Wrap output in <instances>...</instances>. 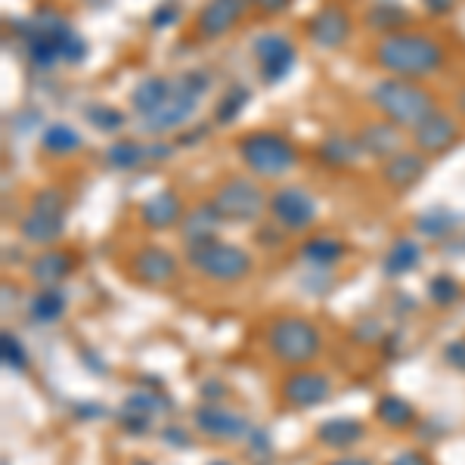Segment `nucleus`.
Returning <instances> with one entry per match:
<instances>
[{
	"label": "nucleus",
	"mask_w": 465,
	"mask_h": 465,
	"mask_svg": "<svg viewBox=\"0 0 465 465\" xmlns=\"http://www.w3.org/2000/svg\"><path fill=\"white\" fill-rule=\"evenodd\" d=\"M19 32V38L25 41V53L28 62L34 69H53L60 62L78 65L87 56V41L65 19H60L56 13H38L28 22H16L13 25Z\"/></svg>",
	"instance_id": "1"
},
{
	"label": "nucleus",
	"mask_w": 465,
	"mask_h": 465,
	"mask_svg": "<svg viewBox=\"0 0 465 465\" xmlns=\"http://www.w3.org/2000/svg\"><path fill=\"white\" fill-rule=\"evenodd\" d=\"M375 62L394 78H425L444 69L447 53L434 38L419 32H394L382 34V41L373 50Z\"/></svg>",
	"instance_id": "2"
},
{
	"label": "nucleus",
	"mask_w": 465,
	"mask_h": 465,
	"mask_svg": "<svg viewBox=\"0 0 465 465\" xmlns=\"http://www.w3.org/2000/svg\"><path fill=\"white\" fill-rule=\"evenodd\" d=\"M369 97L384 119L397 128L416 130L425 119L438 112V100L422 84H413L410 78H382Z\"/></svg>",
	"instance_id": "3"
},
{
	"label": "nucleus",
	"mask_w": 465,
	"mask_h": 465,
	"mask_svg": "<svg viewBox=\"0 0 465 465\" xmlns=\"http://www.w3.org/2000/svg\"><path fill=\"white\" fill-rule=\"evenodd\" d=\"M267 351L273 354L276 363H282L289 369L310 366L319 357V351H323V332L308 317H276L267 326Z\"/></svg>",
	"instance_id": "4"
},
{
	"label": "nucleus",
	"mask_w": 465,
	"mask_h": 465,
	"mask_svg": "<svg viewBox=\"0 0 465 465\" xmlns=\"http://www.w3.org/2000/svg\"><path fill=\"white\" fill-rule=\"evenodd\" d=\"M208 84H212L208 71H202V69L184 71V75L174 81L171 97L165 100V103L158 106L156 112L143 119V128L152 130V134H165V130H171V128H180L195 112L199 100L205 97Z\"/></svg>",
	"instance_id": "5"
},
{
	"label": "nucleus",
	"mask_w": 465,
	"mask_h": 465,
	"mask_svg": "<svg viewBox=\"0 0 465 465\" xmlns=\"http://www.w3.org/2000/svg\"><path fill=\"white\" fill-rule=\"evenodd\" d=\"M239 156L245 168L258 177H282L298 165V152L282 134L273 130H251L239 140Z\"/></svg>",
	"instance_id": "6"
},
{
	"label": "nucleus",
	"mask_w": 465,
	"mask_h": 465,
	"mask_svg": "<svg viewBox=\"0 0 465 465\" xmlns=\"http://www.w3.org/2000/svg\"><path fill=\"white\" fill-rule=\"evenodd\" d=\"M186 261L195 273L212 282H239L251 273V254L232 242H221V239L186 249Z\"/></svg>",
	"instance_id": "7"
},
{
	"label": "nucleus",
	"mask_w": 465,
	"mask_h": 465,
	"mask_svg": "<svg viewBox=\"0 0 465 465\" xmlns=\"http://www.w3.org/2000/svg\"><path fill=\"white\" fill-rule=\"evenodd\" d=\"M65 230V193L62 190H41L32 199V208L22 217L19 232L32 245H53Z\"/></svg>",
	"instance_id": "8"
},
{
	"label": "nucleus",
	"mask_w": 465,
	"mask_h": 465,
	"mask_svg": "<svg viewBox=\"0 0 465 465\" xmlns=\"http://www.w3.org/2000/svg\"><path fill=\"white\" fill-rule=\"evenodd\" d=\"M212 202H214L217 214L230 223H251V221H258L264 208H270L264 190L249 177H230L227 184L214 193Z\"/></svg>",
	"instance_id": "9"
},
{
	"label": "nucleus",
	"mask_w": 465,
	"mask_h": 465,
	"mask_svg": "<svg viewBox=\"0 0 465 465\" xmlns=\"http://www.w3.org/2000/svg\"><path fill=\"white\" fill-rule=\"evenodd\" d=\"M251 56H254V62H258L261 78H264L267 84H280L282 78L292 75L298 50L282 32H264L254 38Z\"/></svg>",
	"instance_id": "10"
},
{
	"label": "nucleus",
	"mask_w": 465,
	"mask_h": 465,
	"mask_svg": "<svg viewBox=\"0 0 465 465\" xmlns=\"http://www.w3.org/2000/svg\"><path fill=\"white\" fill-rule=\"evenodd\" d=\"M193 422H195V432H202L205 438L227 441V444H232V441H249L251 434V422L242 413L230 410V406H221V403H212V401L195 406Z\"/></svg>",
	"instance_id": "11"
},
{
	"label": "nucleus",
	"mask_w": 465,
	"mask_h": 465,
	"mask_svg": "<svg viewBox=\"0 0 465 465\" xmlns=\"http://www.w3.org/2000/svg\"><path fill=\"white\" fill-rule=\"evenodd\" d=\"M270 214L282 230L301 232L317 221V202L298 186H282L270 195Z\"/></svg>",
	"instance_id": "12"
},
{
	"label": "nucleus",
	"mask_w": 465,
	"mask_h": 465,
	"mask_svg": "<svg viewBox=\"0 0 465 465\" xmlns=\"http://www.w3.org/2000/svg\"><path fill=\"white\" fill-rule=\"evenodd\" d=\"M130 276L143 286H168L177 280V258L162 245H143L130 258Z\"/></svg>",
	"instance_id": "13"
},
{
	"label": "nucleus",
	"mask_w": 465,
	"mask_h": 465,
	"mask_svg": "<svg viewBox=\"0 0 465 465\" xmlns=\"http://www.w3.org/2000/svg\"><path fill=\"white\" fill-rule=\"evenodd\" d=\"M332 384L323 373H314L310 366L292 369V373L282 379V401L295 410H310V406L323 403L329 397Z\"/></svg>",
	"instance_id": "14"
},
{
	"label": "nucleus",
	"mask_w": 465,
	"mask_h": 465,
	"mask_svg": "<svg viewBox=\"0 0 465 465\" xmlns=\"http://www.w3.org/2000/svg\"><path fill=\"white\" fill-rule=\"evenodd\" d=\"M254 0H205V6L195 16V34L202 41H214L223 38L239 19L245 16V10Z\"/></svg>",
	"instance_id": "15"
},
{
	"label": "nucleus",
	"mask_w": 465,
	"mask_h": 465,
	"mask_svg": "<svg viewBox=\"0 0 465 465\" xmlns=\"http://www.w3.org/2000/svg\"><path fill=\"white\" fill-rule=\"evenodd\" d=\"M351 28H354V22H351V16H347V10H345V6H336V4L317 10L308 22L310 41H314L317 47H323V50L345 47L347 38H351Z\"/></svg>",
	"instance_id": "16"
},
{
	"label": "nucleus",
	"mask_w": 465,
	"mask_h": 465,
	"mask_svg": "<svg viewBox=\"0 0 465 465\" xmlns=\"http://www.w3.org/2000/svg\"><path fill=\"white\" fill-rule=\"evenodd\" d=\"M460 125H456V119H450L447 112H434L432 119H425L422 125L413 130V140H416V147L428 152V156H441V152H447L453 147L456 140H460Z\"/></svg>",
	"instance_id": "17"
},
{
	"label": "nucleus",
	"mask_w": 465,
	"mask_h": 465,
	"mask_svg": "<svg viewBox=\"0 0 465 465\" xmlns=\"http://www.w3.org/2000/svg\"><path fill=\"white\" fill-rule=\"evenodd\" d=\"M428 171V162L422 158V152H397V156L384 158L382 165V177L388 186H394V190H410V186H416L419 180L425 177Z\"/></svg>",
	"instance_id": "18"
},
{
	"label": "nucleus",
	"mask_w": 465,
	"mask_h": 465,
	"mask_svg": "<svg viewBox=\"0 0 465 465\" xmlns=\"http://www.w3.org/2000/svg\"><path fill=\"white\" fill-rule=\"evenodd\" d=\"M184 217V202L174 190H158L140 205V221L149 230H171Z\"/></svg>",
	"instance_id": "19"
},
{
	"label": "nucleus",
	"mask_w": 465,
	"mask_h": 465,
	"mask_svg": "<svg viewBox=\"0 0 465 465\" xmlns=\"http://www.w3.org/2000/svg\"><path fill=\"white\" fill-rule=\"evenodd\" d=\"M357 140L366 156L391 158L401 152L403 137H401V130H397V125H391V121H369V125H363L357 130Z\"/></svg>",
	"instance_id": "20"
},
{
	"label": "nucleus",
	"mask_w": 465,
	"mask_h": 465,
	"mask_svg": "<svg viewBox=\"0 0 465 465\" xmlns=\"http://www.w3.org/2000/svg\"><path fill=\"white\" fill-rule=\"evenodd\" d=\"M223 223V217L217 214V208H214V202H202V205H195L186 212L184 217V242H186V249H195V245H205V242H212L214 239V232L217 227Z\"/></svg>",
	"instance_id": "21"
},
{
	"label": "nucleus",
	"mask_w": 465,
	"mask_h": 465,
	"mask_svg": "<svg viewBox=\"0 0 465 465\" xmlns=\"http://www.w3.org/2000/svg\"><path fill=\"white\" fill-rule=\"evenodd\" d=\"M363 438H366V425L351 416H336L317 425V441L329 450H351Z\"/></svg>",
	"instance_id": "22"
},
{
	"label": "nucleus",
	"mask_w": 465,
	"mask_h": 465,
	"mask_svg": "<svg viewBox=\"0 0 465 465\" xmlns=\"http://www.w3.org/2000/svg\"><path fill=\"white\" fill-rule=\"evenodd\" d=\"M360 156H363L360 140L351 134H329L317 147V158L326 168H354L360 162Z\"/></svg>",
	"instance_id": "23"
},
{
	"label": "nucleus",
	"mask_w": 465,
	"mask_h": 465,
	"mask_svg": "<svg viewBox=\"0 0 465 465\" xmlns=\"http://www.w3.org/2000/svg\"><path fill=\"white\" fill-rule=\"evenodd\" d=\"M71 270H75V258H71L69 251H43L32 261V267H28L32 280L38 282L41 289H56Z\"/></svg>",
	"instance_id": "24"
},
{
	"label": "nucleus",
	"mask_w": 465,
	"mask_h": 465,
	"mask_svg": "<svg viewBox=\"0 0 465 465\" xmlns=\"http://www.w3.org/2000/svg\"><path fill=\"white\" fill-rule=\"evenodd\" d=\"M171 87H174V81H168V78H162V75L143 78V81L130 90V106H134V112L140 115V119H147V115H152L165 100L171 97Z\"/></svg>",
	"instance_id": "25"
},
{
	"label": "nucleus",
	"mask_w": 465,
	"mask_h": 465,
	"mask_svg": "<svg viewBox=\"0 0 465 465\" xmlns=\"http://www.w3.org/2000/svg\"><path fill=\"white\" fill-rule=\"evenodd\" d=\"M419 264H422V249H419V242L410 236H401V239H394V245H391L388 251H384L382 270L388 276H406L416 270Z\"/></svg>",
	"instance_id": "26"
},
{
	"label": "nucleus",
	"mask_w": 465,
	"mask_h": 465,
	"mask_svg": "<svg viewBox=\"0 0 465 465\" xmlns=\"http://www.w3.org/2000/svg\"><path fill=\"white\" fill-rule=\"evenodd\" d=\"M375 419L394 432H403V428L416 425V406L401 394H384L375 401Z\"/></svg>",
	"instance_id": "27"
},
{
	"label": "nucleus",
	"mask_w": 465,
	"mask_h": 465,
	"mask_svg": "<svg viewBox=\"0 0 465 465\" xmlns=\"http://www.w3.org/2000/svg\"><path fill=\"white\" fill-rule=\"evenodd\" d=\"M345 242L341 239H332V236H314L301 245V258L314 267H332L345 258Z\"/></svg>",
	"instance_id": "28"
},
{
	"label": "nucleus",
	"mask_w": 465,
	"mask_h": 465,
	"mask_svg": "<svg viewBox=\"0 0 465 465\" xmlns=\"http://www.w3.org/2000/svg\"><path fill=\"white\" fill-rule=\"evenodd\" d=\"M65 314V295L60 289H41L38 295L28 301V317L34 319V323H56Z\"/></svg>",
	"instance_id": "29"
},
{
	"label": "nucleus",
	"mask_w": 465,
	"mask_h": 465,
	"mask_svg": "<svg viewBox=\"0 0 465 465\" xmlns=\"http://www.w3.org/2000/svg\"><path fill=\"white\" fill-rule=\"evenodd\" d=\"M410 22V13L397 4H375L373 10H366V25L379 34H394Z\"/></svg>",
	"instance_id": "30"
},
{
	"label": "nucleus",
	"mask_w": 465,
	"mask_h": 465,
	"mask_svg": "<svg viewBox=\"0 0 465 465\" xmlns=\"http://www.w3.org/2000/svg\"><path fill=\"white\" fill-rule=\"evenodd\" d=\"M106 162L112 165V168H119V171H130V168H137V165H143V162H149V156H147V147L143 143H137V140H115V143H109L106 147Z\"/></svg>",
	"instance_id": "31"
},
{
	"label": "nucleus",
	"mask_w": 465,
	"mask_h": 465,
	"mask_svg": "<svg viewBox=\"0 0 465 465\" xmlns=\"http://www.w3.org/2000/svg\"><path fill=\"white\" fill-rule=\"evenodd\" d=\"M460 221H462V217L453 214L450 208H428L425 214L416 217V230L425 232L428 239H444L456 227H460Z\"/></svg>",
	"instance_id": "32"
},
{
	"label": "nucleus",
	"mask_w": 465,
	"mask_h": 465,
	"mask_svg": "<svg viewBox=\"0 0 465 465\" xmlns=\"http://www.w3.org/2000/svg\"><path fill=\"white\" fill-rule=\"evenodd\" d=\"M41 147L53 156H69V152L81 149V134L69 125H47L41 134Z\"/></svg>",
	"instance_id": "33"
},
{
	"label": "nucleus",
	"mask_w": 465,
	"mask_h": 465,
	"mask_svg": "<svg viewBox=\"0 0 465 465\" xmlns=\"http://www.w3.org/2000/svg\"><path fill=\"white\" fill-rule=\"evenodd\" d=\"M251 100V90L245 84H232L227 93H223L221 100H217L214 106V121L217 125H232V121L242 115V109L249 106Z\"/></svg>",
	"instance_id": "34"
},
{
	"label": "nucleus",
	"mask_w": 465,
	"mask_h": 465,
	"mask_svg": "<svg viewBox=\"0 0 465 465\" xmlns=\"http://www.w3.org/2000/svg\"><path fill=\"white\" fill-rule=\"evenodd\" d=\"M84 119H87V125L90 128H97V130H103V134H119L121 128H125V112L121 109H115V106H87L84 109Z\"/></svg>",
	"instance_id": "35"
},
{
	"label": "nucleus",
	"mask_w": 465,
	"mask_h": 465,
	"mask_svg": "<svg viewBox=\"0 0 465 465\" xmlns=\"http://www.w3.org/2000/svg\"><path fill=\"white\" fill-rule=\"evenodd\" d=\"M428 298H432L438 308H453V304L462 298V286L447 273L432 276V280H428Z\"/></svg>",
	"instance_id": "36"
},
{
	"label": "nucleus",
	"mask_w": 465,
	"mask_h": 465,
	"mask_svg": "<svg viewBox=\"0 0 465 465\" xmlns=\"http://www.w3.org/2000/svg\"><path fill=\"white\" fill-rule=\"evenodd\" d=\"M0 357H4V366L13 369V373H25V369H28L25 347H22V341L13 336L10 329L0 332Z\"/></svg>",
	"instance_id": "37"
},
{
	"label": "nucleus",
	"mask_w": 465,
	"mask_h": 465,
	"mask_svg": "<svg viewBox=\"0 0 465 465\" xmlns=\"http://www.w3.org/2000/svg\"><path fill=\"white\" fill-rule=\"evenodd\" d=\"M125 410H134V413H143V416H156V413H165V410H171L168 401H165L158 391H149V388H140V391H134V394H128V401H125Z\"/></svg>",
	"instance_id": "38"
},
{
	"label": "nucleus",
	"mask_w": 465,
	"mask_h": 465,
	"mask_svg": "<svg viewBox=\"0 0 465 465\" xmlns=\"http://www.w3.org/2000/svg\"><path fill=\"white\" fill-rule=\"evenodd\" d=\"M119 425L125 428L128 434H147L149 432V416H143V413H134V410H125V406H121Z\"/></svg>",
	"instance_id": "39"
},
{
	"label": "nucleus",
	"mask_w": 465,
	"mask_h": 465,
	"mask_svg": "<svg viewBox=\"0 0 465 465\" xmlns=\"http://www.w3.org/2000/svg\"><path fill=\"white\" fill-rule=\"evenodd\" d=\"M444 360L447 366L460 369V373H465V338H453L450 345L444 347Z\"/></svg>",
	"instance_id": "40"
},
{
	"label": "nucleus",
	"mask_w": 465,
	"mask_h": 465,
	"mask_svg": "<svg viewBox=\"0 0 465 465\" xmlns=\"http://www.w3.org/2000/svg\"><path fill=\"white\" fill-rule=\"evenodd\" d=\"M180 19V10L174 4H162V6H156V13H152V19H149V25L152 28H168L174 25V22Z\"/></svg>",
	"instance_id": "41"
},
{
	"label": "nucleus",
	"mask_w": 465,
	"mask_h": 465,
	"mask_svg": "<svg viewBox=\"0 0 465 465\" xmlns=\"http://www.w3.org/2000/svg\"><path fill=\"white\" fill-rule=\"evenodd\" d=\"M391 465H432V460L422 453V450H403V453H397Z\"/></svg>",
	"instance_id": "42"
},
{
	"label": "nucleus",
	"mask_w": 465,
	"mask_h": 465,
	"mask_svg": "<svg viewBox=\"0 0 465 465\" xmlns=\"http://www.w3.org/2000/svg\"><path fill=\"white\" fill-rule=\"evenodd\" d=\"M162 438L168 441V444H177V447H190L193 441H190V434L184 432V428H162Z\"/></svg>",
	"instance_id": "43"
},
{
	"label": "nucleus",
	"mask_w": 465,
	"mask_h": 465,
	"mask_svg": "<svg viewBox=\"0 0 465 465\" xmlns=\"http://www.w3.org/2000/svg\"><path fill=\"white\" fill-rule=\"evenodd\" d=\"M289 4L292 0H254V6H258L261 13H267V16H276V13H286Z\"/></svg>",
	"instance_id": "44"
},
{
	"label": "nucleus",
	"mask_w": 465,
	"mask_h": 465,
	"mask_svg": "<svg viewBox=\"0 0 465 465\" xmlns=\"http://www.w3.org/2000/svg\"><path fill=\"white\" fill-rule=\"evenodd\" d=\"M147 156H149V162H168L174 156V147L171 143H152V147H147Z\"/></svg>",
	"instance_id": "45"
},
{
	"label": "nucleus",
	"mask_w": 465,
	"mask_h": 465,
	"mask_svg": "<svg viewBox=\"0 0 465 465\" xmlns=\"http://www.w3.org/2000/svg\"><path fill=\"white\" fill-rule=\"evenodd\" d=\"M199 391H202V397H205V401H208V397H212V403H217L223 394H227V388H223V384H221V379H208L205 384H202Z\"/></svg>",
	"instance_id": "46"
},
{
	"label": "nucleus",
	"mask_w": 465,
	"mask_h": 465,
	"mask_svg": "<svg viewBox=\"0 0 465 465\" xmlns=\"http://www.w3.org/2000/svg\"><path fill=\"white\" fill-rule=\"evenodd\" d=\"M379 336H382V326L375 323V319H366V323L357 326V338H363V341H375Z\"/></svg>",
	"instance_id": "47"
},
{
	"label": "nucleus",
	"mask_w": 465,
	"mask_h": 465,
	"mask_svg": "<svg viewBox=\"0 0 465 465\" xmlns=\"http://www.w3.org/2000/svg\"><path fill=\"white\" fill-rule=\"evenodd\" d=\"M425 10L432 13V16H447L450 10L456 6V0H422Z\"/></svg>",
	"instance_id": "48"
},
{
	"label": "nucleus",
	"mask_w": 465,
	"mask_h": 465,
	"mask_svg": "<svg viewBox=\"0 0 465 465\" xmlns=\"http://www.w3.org/2000/svg\"><path fill=\"white\" fill-rule=\"evenodd\" d=\"M329 465H373V460H363V456H345V460H332Z\"/></svg>",
	"instance_id": "49"
},
{
	"label": "nucleus",
	"mask_w": 465,
	"mask_h": 465,
	"mask_svg": "<svg viewBox=\"0 0 465 465\" xmlns=\"http://www.w3.org/2000/svg\"><path fill=\"white\" fill-rule=\"evenodd\" d=\"M205 125L202 128H195V130H190V137H180V147H186V143H195V140H202V137H205Z\"/></svg>",
	"instance_id": "50"
},
{
	"label": "nucleus",
	"mask_w": 465,
	"mask_h": 465,
	"mask_svg": "<svg viewBox=\"0 0 465 465\" xmlns=\"http://www.w3.org/2000/svg\"><path fill=\"white\" fill-rule=\"evenodd\" d=\"M456 106H460V112H465V90L460 93V97H456Z\"/></svg>",
	"instance_id": "51"
},
{
	"label": "nucleus",
	"mask_w": 465,
	"mask_h": 465,
	"mask_svg": "<svg viewBox=\"0 0 465 465\" xmlns=\"http://www.w3.org/2000/svg\"><path fill=\"white\" fill-rule=\"evenodd\" d=\"M205 465H236V462H230V460H212V462H205Z\"/></svg>",
	"instance_id": "52"
},
{
	"label": "nucleus",
	"mask_w": 465,
	"mask_h": 465,
	"mask_svg": "<svg viewBox=\"0 0 465 465\" xmlns=\"http://www.w3.org/2000/svg\"><path fill=\"white\" fill-rule=\"evenodd\" d=\"M130 465H152V462H147V460H137V462H130Z\"/></svg>",
	"instance_id": "53"
},
{
	"label": "nucleus",
	"mask_w": 465,
	"mask_h": 465,
	"mask_svg": "<svg viewBox=\"0 0 465 465\" xmlns=\"http://www.w3.org/2000/svg\"><path fill=\"white\" fill-rule=\"evenodd\" d=\"M4 465H10V462H4Z\"/></svg>",
	"instance_id": "54"
}]
</instances>
